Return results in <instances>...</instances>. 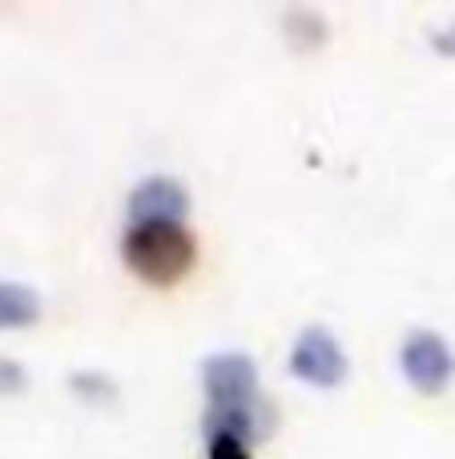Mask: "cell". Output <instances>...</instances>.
<instances>
[{"label": "cell", "instance_id": "5b68a950", "mask_svg": "<svg viewBox=\"0 0 455 459\" xmlns=\"http://www.w3.org/2000/svg\"><path fill=\"white\" fill-rule=\"evenodd\" d=\"M190 194L174 178H145L129 194V222H185Z\"/></svg>", "mask_w": 455, "mask_h": 459}, {"label": "cell", "instance_id": "8992f818", "mask_svg": "<svg viewBox=\"0 0 455 459\" xmlns=\"http://www.w3.org/2000/svg\"><path fill=\"white\" fill-rule=\"evenodd\" d=\"M40 318V299L21 282H0V331L32 326Z\"/></svg>", "mask_w": 455, "mask_h": 459}, {"label": "cell", "instance_id": "6da1fadb", "mask_svg": "<svg viewBox=\"0 0 455 459\" xmlns=\"http://www.w3.org/2000/svg\"><path fill=\"white\" fill-rule=\"evenodd\" d=\"M202 391H206V431H230V436L266 439L274 431V407L258 387V367L250 355L222 351L202 363Z\"/></svg>", "mask_w": 455, "mask_h": 459}, {"label": "cell", "instance_id": "277c9868", "mask_svg": "<svg viewBox=\"0 0 455 459\" xmlns=\"http://www.w3.org/2000/svg\"><path fill=\"white\" fill-rule=\"evenodd\" d=\"M399 367L419 395H440L455 375V355L440 331H427L424 326V331H411L403 339Z\"/></svg>", "mask_w": 455, "mask_h": 459}, {"label": "cell", "instance_id": "3957f363", "mask_svg": "<svg viewBox=\"0 0 455 459\" xmlns=\"http://www.w3.org/2000/svg\"><path fill=\"white\" fill-rule=\"evenodd\" d=\"M351 363H347V351L327 326H306L298 331L295 347H290V375L311 387H339L347 379Z\"/></svg>", "mask_w": 455, "mask_h": 459}, {"label": "cell", "instance_id": "52a82bcc", "mask_svg": "<svg viewBox=\"0 0 455 459\" xmlns=\"http://www.w3.org/2000/svg\"><path fill=\"white\" fill-rule=\"evenodd\" d=\"M206 459H254L250 444L230 431H206Z\"/></svg>", "mask_w": 455, "mask_h": 459}, {"label": "cell", "instance_id": "7a4b0ae2", "mask_svg": "<svg viewBox=\"0 0 455 459\" xmlns=\"http://www.w3.org/2000/svg\"><path fill=\"white\" fill-rule=\"evenodd\" d=\"M121 262L145 286H174L198 262V238L185 222H129L121 238Z\"/></svg>", "mask_w": 455, "mask_h": 459}, {"label": "cell", "instance_id": "ba28073f", "mask_svg": "<svg viewBox=\"0 0 455 459\" xmlns=\"http://www.w3.org/2000/svg\"><path fill=\"white\" fill-rule=\"evenodd\" d=\"M24 387V367L16 359H4L0 355V395H13V391Z\"/></svg>", "mask_w": 455, "mask_h": 459}]
</instances>
